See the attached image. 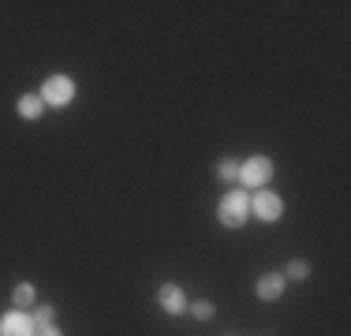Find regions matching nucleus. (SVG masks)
Returning <instances> with one entry per match:
<instances>
[{
  "instance_id": "1a4fd4ad",
  "label": "nucleus",
  "mask_w": 351,
  "mask_h": 336,
  "mask_svg": "<svg viewBox=\"0 0 351 336\" xmlns=\"http://www.w3.org/2000/svg\"><path fill=\"white\" fill-rule=\"evenodd\" d=\"M34 299H38V296H34V288H30V284H19V288H15V307H19L23 314L34 307Z\"/></svg>"
},
{
  "instance_id": "f257e3e1",
  "label": "nucleus",
  "mask_w": 351,
  "mask_h": 336,
  "mask_svg": "<svg viewBox=\"0 0 351 336\" xmlns=\"http://www.w3.org/2000/svg\"><path fill=\"white\" fill-rule=\"evenodd\" d=\"M247 213H250V198L243 191H228V195L221 198V206H217V217H221L224 228H243Z\"/></svg>"
},
{
  "instance_id": "4468645a",
  "label": "nucleus",
  "mask_w": 351,
  "mask_h": 336,
  "mask_svg": "<svg viewBox=\"0 0 351 336\" xmlns=\"http://www.w3.org/2000/svg\"><path fill=\"white\" fill-rule=\"evenodd\" d=\"M34 336H64L60 329H56V325H45V329H38Z\"/></svg>"
},
{
  "instance_id": "9b49d317",
  "label": "nucleus",
  "mask_w": 351,
  "mask_h": 336,
  "mask_svg": "<svg viewBox=\"0 0 351 336\" xmlns=\"http://www.w3.org/2000/svg\"><path fill=\"white\" fill-rule=\"evenodd\" d=\"M30 322H34V329H45V325H53V307H38Z\"/></svg>"
},
{
  "instance_id": "0eeeda50",
  "label": "nucleus",
  "mask_w": 351,
  "mask_h": 336,
  "mask_svg": "<svg viewBox=\"0 0 351 336\" xmlns=\"http://www.w3.org/2000/svg\"><path fill=\"white\" fill-rule=\"evenodd\" d=\"M254 291H258V299H262V302H277L284 296V276L280 273H265L262 280H258Z\"/></svg>"
},
{
  "instance_id": "f8f14e48",
  "label": "nucleus",
  "mask_w": 351,
  "mask_h": 336,
  "mask_svg": "<svg viewBox=\"0 0 351 336\" xmlns=\"http://www.w3.org/2000/svg\"><path fill=\"white\" fill-rule=\"evenodd\" d=\"M217 176H221V180H239V165L236 161H221L217 165Z\"/></svg>"
},
{
  "instance_id": "20e7f679",
  "label": "nucleus",
  "mask_w": 351,
  "mask_h": 336,
  "mask_svg": "<svg viewBox=\"0 0 351 336\" xmlns=\"http://www.w3.org/2000/svg\"><path fill=\"white\" fill-rule=\"evenodd\" d=\"M269 176H273V161L269 157H250L247 165H239V180L247 183V187H265L269 183Z\"/></svg>"
},
{
  "instance_id": "6e6552de",
  "label": "nucleus",
  "mask_w": 351,
  "mask_h": 336,
  "mask_svg": "<svg viewBox=\"0 0 351 336\" xmlns=\"http://www.w3.org/2000/svg\"><path fill=\"white\" fill-rule=\"evenodd\" d=\"M41 112H45V101H41V94H23L19 97V116H23V120H38Z\"/></svg>"
},
{
  "instance_id": "9d476101",
  "label": "nucleus",
  "mask_w": 351,
  "mask_h": 336,
  "mask_svg": "<svg viewBox=\"0 0 351 336\" xmlns=\"http://www.w3.org/2000/svg\"><path fill=\"white\" fill-rule=\"evenodd\" d=\"M191 310V314H195L198 317V322H210V317L217 314V310H213V302L210 299H202V302H195V307H187Z\"/></svg>"
},
{
  "instance_id": "39448f33",
  "label": "nucleus",
  "mask_w": 351,
  "mask_h": 336,
  "mask_svg": "<svg viewBox=\"0 0 351 336\" xmlns=\"http://www.w3.org/2000/svg\"><path fill=\"white\" fill-rule=\"evenodd\" d=\"M34 322H30L23 310H15V314H4L0 317V336H34Z\"/></svg>"
},
{
  "instance_id": "ddd939ff",
  "label": "nucleus",
  "mask_w": 351,
  "mask_h": 336,
  "mask_svg": "<svg viewBox=\"0 0 351 336\" xmlns=\"http://www.w3.org/2000/svg\"><path fill=\"white\" fill-rule=\"evenodd\" d=\"M288 276H291V280H306V276H311V265L299 262V258H295V262L288 265Z\"/></svg>"
},
{
  "instance_id": "423d86ee",
  "label": "nucleus",
  "mask_w": 351,
  "mask_h": 336,
  "mask_svg": "<svg viewBox=\"0 0 351 336\" xmlns=\"http://www.w3.org/2000/svg\"><path fill=\"white\" fill-rule=\"evenodd\" d=\"M157 307H161L165 314H183V310H187V296H183L176 284H165V288L157 291Z\"/></svg>"
},
{
  "instance_id": "f03ea898",
  "label": "nucleus",
  "mask_w": 351,
  "mask_h": 336,
  "mask_svg": "<svg viewBox=\"0 0 351 336\" xmlns=\"http://www.w3.org/2000/svg\"><path fill=\"white\" fill-rule=\"evenodd\" d=\"M41 101H45V105H56V108H68L75 101V82L68 79V75H53V79H45Z\"/></svg>"
},
{
  "instance_id": "7ed1b4c3",
  "label": "nucleus",
  "mask_w": 351,
  "mask_h": 336,
  "mask_svg": "<svg viewBox=\"0 0 351 336\" xmlns=\"http://www.w3.org/2000/svg\"><path fill=\"white\" fill-rule=\"evenodd\" d=\"M250 209H254V217H258V221L273 224V221H280L284 202H280V195H273V191H265V187H262L254 198H250Z\"/></svg>"
}]
</instances>
